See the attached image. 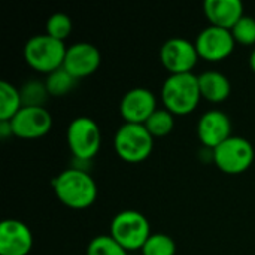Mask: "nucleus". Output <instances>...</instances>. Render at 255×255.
Wrapping results in <instances>:
<instances>
[{
  "instance_id": "b1692460",
  "label": "nucleus",
  "mask_w": 255,
  "mask_h": 255,
  "mask_svg": "<svg viewBox=\"0 0 255 255\" xmlns=\"http://www.w3.org/2000/svg\"><path fill=\"white\" fill-rule=\"evenodd\" d=\"M230 31L236 43L244 46L255 45V18L244 15Z\"/></svg>"
},
{
  "instance_id": "412c9836",
  "label": "nucleus",
  "mask_w": 255,
  "mask_h": 255,
  "mask_svg": "<svg viewBox=\"0 0 255 255\" xmlns=\"http://www.w3.org/2000/svg\"><path fill=\"white\" fill-rule=\"evenodd\" d=\"M85 255H128V253L111 235H99L90 241Z\"/></svg>"
},
{
  "instance_id": "f03ea898",
  "label": "nucleus",
  "mask_w": 255,
  "mask_h": 255,
  "mask_svg": "<svg viewBox=\"0 0 255 255\" xmlns=\"http://www.w3.org/2000/svg\"><path fill=\"white\" fill-rule=\"evenodd\" d=\"M163 106L173 115H188L199 106L202 93L199 87V76L194 73L169 75L161 85Z\"/></svg>"
},
{
  "instance_id": "7ed1b4c3",
  "label": "nucleus",
  "mask_w": 255,
  "mask_h": 255,
  "mask_svg": "<svg viewBox=\"0 0 255 255\" xmlns=\"http://www.w3.org/2000/svg\"><path fill=\"white\" fill-rule=\"evenodd\" d=\"M109 235L127 253H130V251H140L152 233H151L149 221L142 212L127 209L118 212L112 218Z\"/></svg>"
},
{
  "instance_id": "f8f14e48",
  "label": "nucleus",
  "mask_w": 255,
  "mask_h": 255,
  "mask_svg": "<svg viewBox=\"0 0 255 255\" xmlns=\"http://www.w3.org/2000/svg\"><path fill=\"white\" fill-rule=\"evenodd\" d=\"M102 55L97 46L88 42H76L67 46L63 67L78 81L97 72Z\"/></svg>"
},
{
  "instance_id": "ddd939ff",
  "label": "nucleus",
  "mask_w": 255,
  "mask_h": 255,
  "mask_svg": "<svg viewBox=\"0 0 255 255\" xmlns=\"http://www.w3.org/2000/svg\"><path fill=\"white\" fill-rule=\"evenodd\" d=\"M196 131L203 148L215 149L232 136V121L226 112L211 109L199 118Z\"/></svg>"
},
{
  "instance_id": "4be33fe9",
  "label": "nucleus",
  "mask_w": 255,
  "mask_h": 255,
  "mask_svg": "<svg viewBox=\"0 0 255 255\" xmlns=\"http://www.w3.org/2000/svg\"><path fill=\"white\" fill-rule=\"evenodd\" d=\"M140 253L142 255H175L176 244L170 236L164 233H152Z\"/></svg>"
},
{
  "instance_id": "20e7f679",
  "label": "nucleus",
  "mask_w": 255,
  "mask_h": 255,
  "mask_svg": "<svg viewBox=\"0 0 255 255\" xmlns=\"http://www.w3.org/2000/svg\"><path fill=\"white\" fill-rule=\"evenodd\" d=\"M154 149V137L143 124L124 123L114 134V151L126 163L145 161Z\"/></svg>"
},
{
  "instance_id": "9b49d317",
  "label": "nucleus",
  "mask_w": 255,
  "mask_h": 255,
  "mask_svg": "<svg viewBox=\"0 0 255 255\" xmlns=\"http://www.w3.org/2000/svg\"><path fill=\"white\" fill-rule=\"evenodd\" d=\"M157 109L155 94L145 87L128 90L120 102V115L128 124H145Z\"/></svg>"
},
{
  "instance_id": "423d86ee",
  "label": "nucleus",
  "mask_w": 255,
  "mask_h": 255,
  "mask_svg": "<svg viewBox=\"0 0 255 255\" xmlns=\"http://www.w3.org/2000/svg\"><path fill=\"white\" fill-rule=\"evenodd\" d=\"M66 142L73 158L93 161L102 146L100 127L90 117H76L67 126Z\"/></svg>"
},
{
  "instance_id": "dca6fc26",
  "label": "nucleus",
  "mask_w": 255,
  "mask_h": 255,
  "mask_svg": "<svg viewBox=\"0 0 255 255\" xmlns=\"http://www.w3.org/2000/svg\"><path fill=\"white\" fill-rule=\"evenodd\" d=\"M199 76V87L202 99L211 103H221L229 99L232 93L230 79L220 70H206Z\"/></svg>"
},
{
  "instance_id": "6ab92c4d",
  "label": "nucleus",
  "mask_w": 255,
  "mask_h": 255,
  "mask_svg": "<svg viewBox=\"0 0 255 255\" xmlns=\"http://www.w3.org/2000/svg\"><path fill=\"white\" fill-rule=\"evenodd\" d=\"M76 82H78V79L73 78L64 67H60V69L51 72L45 78V85H46L51 97L66 96L67 93H70L75 88Z\"/></svg>"
},
{
  "instance_id": "5701e85b",
  "label": "nucleus",
  "mask_w": 255,
  "mask_h": 255,
  "mask_svg": "<svg viewBox=\"0 0 255 255\" xmlns=\"http://www.w3.org/2000/svg\"><path fill=\"white\" fill-rule=\"evenodd\" d=\"M45 28H46L48 36L64 42L73 30V22H72L69 15L58 12V13H54L48 18Z\"/></svg>"
},
{
  "instance_id": "393cba45",
  "label": "nucleus",
  "mask_w": 255,
  "mask_h": 255,
  "mask_svg": "<svg viewBox=\"0 0 255 255\" xmlns=\"http://www.w3.org/2000/svg\"><path fill=\"white\" fill-rule=\"evenodd\" d=\"M12 136H13V130H12L10 121H0V137L6 140Z\"/></svg>"
},
{
  "instance_id": "f257e3e1",
  "label": "nucleus",
  "mask_w": 255,
  "mask_h": 255,
  "mask_svg": "<svg viewBox=\"0 0 255 255\" xmlns=\"http://www.w3.org/2000/svg\"><path fill=\"white\" fill-rule=\"evenodd\" d=\"M52 188L57 199L70 209H87L97 199V184L93 176L73 167L55 176Z\"/></svg>"
},
{
  "instance_id": "a211bd4d",
  "label": "nucleus",
  "mask_w": 255,
  "mask_h": 255,
  "mask_svg": "<svg viewBox=\"0 0 255 255\" xmlns=\"http://www.w3.org/2000/svg\"><path fill=\"white\" fill-rule=\"evenodd\" d=\"M22 106H31V108H45L48 99L51 97L48 93V88L45 85V81L39 79H28L19 87Z\"/></svg>"
},
{
  "instance_id": "2eb2a0df",
  "label": "nucleus",
  "mask_w": 255,
  "mask_h": 255,
  "mask_svg": "<svg viewBox=\"0 0 255 255\" xmlns=\"http://www.w3.org/2000/svg\"><path fill=\"white\" fill-rule=\"evenodd\" d=\"M203 13L211 25L232 30L244 16V4L241 0H206Z\"/></svg>"
},
{
  "instance_id": "f3484780",
  "label": "nucleus",
  "mask_w": 255,
  "mask_h": 255,
  "mask_svg": "<svg viewBox=\"0 0 255 255\" xmlns=\"http://www.w3.org/2000/svg\"><path fill=\"white\" fill-rule=\"evenodd\" d=\"M22 108L19 88L7 81L0 82V121H10Z\"/></svg>"
},
{
  "instance_id": "0eeeda50",
  "label": "nucleus",
  "mask_w": 255,
  "mask_h": 255,
  "mask_svg": "<svg viewBox=\"0 0 255 255\" xmlns=\"http://www.w3.org/2000/svg\"><path fill=\"white\" fill-rule=\"evenodd\" d=\"M255 158L253 143L241 136H230L214 149L215 166L227 175H241L247 172Z\"/></svg>"
},
{
  "instance_id": "aec40b11",
  "label": "nucleus",
  "mask_w": 255,
  "mask_h": 255,
  "mask_svg": "<svg viewBox=\"0 0 255 255\" xmlns=\"http://www.w3.org/2000/svg\"><path fill=\"white\" fill-rule=\"evenodd\" d=\"M143 126L146 127V130L151 133L154 139L164 137L170 134L175 127V115L169 112L166 108H158Z\"/></svg>"
},
{
  "instance_id": "1a4fd4ad",
  "label": "nucleus",
  "mask_w": 255,
  "mask_h": 255,
  "mask_svg": "<svg viewBox=\"0 0 255 255\" xmlns=\"http://www.w3.org/2000/svg\"><path fill=\"white\" fill-rule=\"evenodd\" d=\"M194 45L202 60L209 63H220L232 55L236 42L230 30L208 25L197 34Z\"/></svg>"
},
{
  "instance_id": "6e6552de",
  "label": "nucleus",
  "mask_w": 255,
  "mask_h": 255,
  "mask_svg": "<svg viewBox=\"0 0 255 255\" xmlns=\"http://www.w3.org/2000/svg\"><path fill=\"white\" fill-rule=\"evenodd\" d=\"M199 58L194 42L185 37L167 39L160 49V61L169 75L193 73Z\"/></svg>"
},
{
  "instance_id": "9d476101",
  "label": "nucleus",
  "mask_w": 255,
  "mask_h": 255,
  "mask_svg": "<svg viewBox=\"0 0 255 255\" xmlns=\"http://www.w3.org/2000/svg\"><path fill=\"white\" fill-rule=\"evenodd\" d=\"M13 136L25 140L40 139L52 128V115L46 108L22 106L10 120Z\"/></svg>"
},
{
  "instance_id": "39448f33",
  "label": "nucleus",
  "mask_w": 255,
  "mask_h": 255,
  "mask_svg": "<svg viewBox=\"0 0 255 255\" xmlns=\"http://www.w3.org/2000/svg\"><path fill=\"white\" fill-rule=\"evenodd\" d=\"M67 46L64 42L51 36L36 34L24 45V60L36 72L49 75L51 72L63 67Z\"/></svg>"
},
{
  "instance_id": "4468645a",
  "label": "nucleus",
  "mask_w": 255,
  "mask_h": 255,
  "mask_svg": "<svg viewBox=\"0 0 255 255\" xmlns=\"http://www.w3.org/2000/svg\"><path fill=\"white\" fill-rule=\"evenodd\" d=\"M33 248V233L19 220L0 223V255H28Z\"/></svg>"
},
{
  "instance_id": "a878e982",
  "label": "nucleus",
  "mask_w": 255,
  "mask_h": 255,
  "mask_svg": "<svg viewBox=\"0 0 255 255\" xmlns=\"http://www.w3.org/2000/svg\"><path fill=\"white\" fill-rule=\"evenodd\" d=\"M250 67H251V70L255 73V48L251 51V54H250Z\"/></svg>"
}]
</instances>
